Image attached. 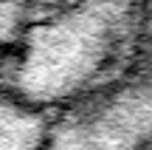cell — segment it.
<instances>
[{
	"label": "cell",
	"instance_id": "obj_1",
	"mask_svg": "<svg viewBox=\"0 0 152 150\" xmlns=\"http://www.w3.org/2000/svg\"><path fill=\"white\" fill-rule=\"evenodd\" d=\"M144 0H68L34 14L9 48L0 82L45 111L102 88L130 54Z\"/></svg>",
	"mask_w": 152,
	"mask_h": 150
},
{
	"label": "cell",
	"instance_id": "obj_2",
	"mask_svg": "<svg viewBox=\"0 0 152 150\" xmlns=\"http://www.w3.org/2000/svg\"><path fill=\"white\" fill-rule=\"evenodd\" d=\"M48 150H152V0L124 65L93 94L56 111Z\"/></svg>",
	"mask_w": 152,
	"mask_h": 150
},
{
	"label": "cell",
	"instance_id": "obj_3",
	"mask_svg": "<svg viewBox=\"0 0 152 150\" xmlns=\"http://www.w3.org/2000/svg\"><path fill=\"white\" fill-rule=\"evenodd\" d=\"M54 116L0 82V150H48Z\"/></svg>",
	"mask_w": 152,
	"mask_h": 150
},
{
	"label": "cell",
	"instance_id": "obj_4",
	"mask_svg": "<svg viewBox=\"0 0 152 150\" xmlns=\"http://www.w3.org/2000/svg\"><path fill=\"white\" fill-rule=\"evenodd\" d=\"M34 11H37V0H0V43L6 48L14 45Z\"/></svg>",
	"mask_w": 152,
	"mask_h": 150
},
{
	"label": "cell",
	"instance_id": "obj_5",
	"mask_svg": "<svg viewBox=\"0 0 152 150\" xmlns=\"http://www.w3.org/2000/svg\"><path fill=\"white\" fill-rule=\"evenodd\" d=\"M62 3H68V0H37V11H34V14L51 11V9H56V6H62Z\"/></svg>",
	"mask_w": 152,
	"mask_h": 150
},
{
	"label": "cell",
	"instance_id": "obj_6",
	"mask_svg": "<svg viewBox=\"0 0 152 150\" xmlns=\"http://www.w3.org/2000/svg\"><path fill=\"white\" fill-rule=\"evenodd\" d=\"M6 60H9V48L0 43V77H3V68H6Z\"/></svg>",
	"mask_w": 152,
	"mask_h": 150
}]
</instances>
